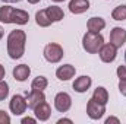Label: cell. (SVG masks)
<instances>
[{
    "label": "cell",
    "mask_w": 126,
    "mask_h": 124,
    "mask_svg": "<svg viewBox=\"0 0 126 124\" xmlns=\"http://www.w3.org/2000/svg\"><path fill=\"white\" fill-rule=\"evenodd\" d=\"M93 98H94L95 101H98V102H101V104L106 105V104L109 102V93H107V89L103 88V86H98V88L94 91V93H93Z\"/></svg>",
    "instance_id": "obj_19"
},
{
    "label": "cell",
    "mask_w": 126,
    "mask_h": 124,
    "mask_svg": "<svg viewBox=\"0 0 126 124\" xmlns=\"http://www.w3.org/2000/svg\"><path fill=\"white\" fill-rule=\"evenodd\" d=\"M47 85H48L47 77H44V76H38V77H35V79L32 80L31 88L32 89H37V91H44V89L47 88Z\"/></svg>",
    "instance_id": "obj_20"
},
{
    "label": "cell",
    "mask_w": 126,
    "mask_h": 124,
    "mask_svg": "<svg viewBox=\"0 0 126 124\" xmlns=\"http://www.w3.org/2000/svg\"><path fill=\"white\" fill-rule=\"evenodd\" d=\"M63 48L56 42L47 44L44 48V59L48 63H59L63 59Z\"/></svg>",
    "instance_id": "obj_4"
},
{
    "label": "cell",
    "mask_w": 126,
    "mask_h": 124,
    "mask_svg": "<svg viewBox=\"0 0 126 124\" xmlns=\"http://www.w3.org/2000/svg\"><path fill=\"white\" fill-rule=\"evenodd\" d=\"M75 72H76L75 66H72V64H63V66H60L56 70V76H57L59 80H64L66 82V80H69V79H72L75 76Z\"/></svg>",
    "instance_id": "obj_12"
},
{
    "label": "cell",
    "mask_w": 126,
    "mask_h": 124,
    "mask_svg": "<svg viewBox=\"0 0 126 124\" xmlns=\"http://www.w3.org/2000/svg\"><path fill=\"white\" fill-rule=\"evenodd\" d=\"M4 74H6V72H4V67H3V66L0 64V80H3Z\"/></svg>",
    "instance_id": "obj_28"
},
{
    "label": "cell",
    "mask_w": 126,
    "mask_h": 124,
    "mask_svg": "<svg viewBox=\"0 0 126 124\" xmlns=\"http://www.w3.org/2000/svg\"><path fill=\"white\" fill-rule=\"evenodd\" d=\"M34 114H35L37 120H40V121H47V120L50 118V115H51V108H50V105L44 101V102H41L40 105H37V107L34 108Z\"/></svg>",
    "instance_id": "obj_11"
},
{
    "label": "cell",
    "mask_w": 126,
    "mask_h": 124,
    "mask_svg": "<svg viewBox=\"0 0 126 124\" xmlns=\"http://www.w3.org/2000/svg\"><path fill=\"white\" fill-rule=\"evenodd\" d=\"M119 91H120V93L123 96H126V79L119 80Z\"/></svg>",
    "instance_id": "obj_25"
},
{
    "label": "cell",
    "mask_w": 126,
    "mask_h": 124,
    "mask_svg": "<svg viewBox=\"0 0 126 124\" xmlns=\"http://www.w3.org/2000/svg\"><path fill=\"white\" fill-rule=\"evenodd\" d=\"M117 77H119V80L126 79V66H119L117 67Z\"/></svg>",
    "instance_id": "obj_24"
},
{
    "label": "cell",
    "mask_w": 126,
    "mask_h": 124,
    "mask_svg": "<svg viewBox=\"0 0 126 124\" xmlns=\"http://www.w3.org/2000/svg\"><path fill=\"white\" fill-rule=\"evenodd\" d=\"M103 44H104V38L100 32L88 31L82 38V47L90 54H97L100 51V48L103 47Z\"/></svg>",
    "instance_id": "obj_3"
},
{
    "label": "cell",
    "mask_w": 126,
    "mask_h": 124,
    "mask_svg": "<svg viewBox=\"0 0 126 124\" xmlns=\"http://www.w3.org/2000/svg\"><path fill=\"white\" fill-rule=\"evenodd\" d=\"M31 4H35V3H38V1H41V0H28Z\"/></svg>",
    "instance_id": "obj_32"
},
{
    "label": "cell",
    "mask_w": 126,
    "mask_h": 124,
    "mask_svg": "<svg viewBox=\"0 0 126 124\" xmlns=\"http://www.w3.org/2000/svg\"><path fill=\"white\" fill-rule=\"evenodd\" d=\"M90 9V1L88 0H70L69 1V10L75 15L85 13Z\"/></svg>",
    "instance_id": "obj_13"
},
{
    "label": "cell",
    "mask_w": 126,
    "mask_h": 124,
    "mask_svg": "<svg viewBox=\"0 0 126 124\" xmlns=\"http://www.w3.org/2000/svg\"><path fill=\"white\" fill-rule=\"evenodd\" d=\"M35 22H37V25L41 26V28H47V26H50V25L53 24L51 19L48 18L46 9H44V10H40V12L35 13Z\"/></svg>",
    "instance_id": "obj_18"
},
{
    "label": "cell",
    "mask_w": 126,
    "mask_h": 124,
    "mask_svg": "<svg viewBox=\"0 0 126 124\" xmlns=\"http://www.w3.org/2000/svg\"><path fill=\"white\" fill-rule=\"evenodd\" d=\"M104 112H106V105H104V104L95 101L94 98H91V99L88 101V104H87V114H88L90 118H93V120H100V118L104 115Z\"/></svg>",
    "instance_id": "obj_5"
},
{
    "label": "cell",
    "mask_w": 126,
    "mask_h": 124,
    "mask_svg": "<svg viewBox=\"0 0 126 124\" xmlns=\"http://www.w3.org/2000/svg\"><path fill=\"white\" fill-rule=\"evenodd\" d=\"M3 35H4V29H3V28L0 26V39L3 38Z\"/></svg>",
    "instance_id": "obj_31"
},
{
    "label": "cell",
    "mask_w": 126,
    "mask_h": 124,
    "mask_svg": "<svg viewBox=\"0 0 126 124\" xmlns=\"http://www.w3.org/2000/svg\"><path fill=\"white\" fill-rule=\"evenodd\" d=\"M10 123V117L6 114V111L0 110V124H9Z\"/></svg>",
    "instance_id": "obj_23"
},
{
    "label": "cell",
    "mask_w": 126,
    "mask_h": 124,
    "mask_svg": "<svg viewBox=\"0 0 126 124\" xmlns=\"http://www.w3.org/2000/svg\"><path fill=\"white\" fill-rule=\"evenodd\" d=\"M125 62H126V51H125Z\"/></svg>",
    "instance_id": "obj_34"
},
{
    "label": "cell",
    "mask_w": 126,
    "mask_h": 124,
    "mask_svg": "<svg viewBox=\"0 0 126 124\" xmlns=\"http://www.w3.org/2000/svg\"><path fill=\"white\" fill-rule=\"evenodd\" d=\"M27 98H24L22 95H13L12 99H10V104H9V108L10 111L15 114V115H21L25 112L27 110Z\"/></svg>",
    "instance_id": "obj_6"
},
{
    "label": "cell",
    "mask_w": 126,
    "mask_h": 124,
    "mask_svg": "<svg viewBox=\"0 0 126 124\" xmlns=\"http://www.w3.org/2000/svg\"><path fill=\"white\" fill-rule=\"evenodd\" d=\"M46 101V95L43 93V91H37V89H32L31 92L27 95V105L28 108L34 110L37 105H40L41 102Z\"/></svg>",
    "instance_id": "obj_10"
},
{
    "label": "cell",
    "mask_w": 126,
    "mask_h": 124,
    "mask_svg": "<svg viewBox=\"0 0 126 124\" xmlns=\"http://www.w3.org/2000/svg\"><path fill=\"white\" fill-rule=\"evenodd\" d=\"M57 123H59V124H63V123H69V124H72V120H69V118H62V120H59Z\"/></svg>",
    "instance_id": "obj_29"
},
{
    "label": "cell",
    "mask_w": 126,
    "mask_h": 124,
    "mask_svg": "<svg viewBox=\"0 0 126 124\" xmlns=\"http://www.w3.org/2000/svg\"><path fill=\"white\" fill-rule=\"evenodd\" d=\"M53 1H56V3H60V1H64V0H53Z\"/></svg>",
    "instance_id": "obj_33"
},
{
    "label": "cell",
    "mask_w": 126,
    "mask_h": 124,
    "mask_svg": "<svg viewBox=\"0 0 126 124\" xmlns=\"http://www.w3.org/2000/svg\"><path fill=\"white\" fill-rule=\"evenodd\" d=\"M87 26H88V31L100 32V31L104 29V26H106V21H104L103 18H100V16H94V18H90Z\"/></svg>",
    "instance_id": "obj_16"
},
{
    "label": "cell",
    "mask_w": 126,
    "mask_h": 124,
    "mask_svg": "<svg viewBox=\"0 0 126 124\" xmlns=\"http://www.w3.org/2000/svg\"><path fill=\"white\" fill-rule=\"evenodd\" d=\"M35 124V118H31V117H25L22 118V124Z\"/></svg>",
    "instance_id": "obj_26"
},
{
    "label": "cell",
    "mask_w": 126,
    "mask_h": 124,
    "mask_svg": "<svg viewBox=\"0 0 126 124\" xmlns=\"http://www.w3.org/2000/svg\"><path fill=\"white\" fill-rule=\"evenodd\" d=\"M110 42H111L116 48L122 47L126 42V29L120 28V26L113 28L111 32H110Z\"/></svg>",
    "instance_id": "obj_9"
},
{
    "label": "cell",
    "mask_w": 126,
    "mask_h": 124,
    "mask_svg": "<svg viewBox=\"0 0 126 124\" xmlns=\"http://www.w3.org/2000/svg\"><path fill=\"white\" fill-rule=\"evenodd\" d=\"M98 54H100L101 62L111 63V62H114V59H116V56H117V48H116L111 42H110V44H103V47L100 48Z\"/></svg>",
    "instance_id": "obj_8"
},
{
    "label": "cell",
    "mask_w": 126,
    "mask_h": 124,
    "mask_svg": "<svg viewBox=\"0 0 126 124\" xmlns=\"http://www.w3.org/2000/svg\"><path fill=\"white\" fill-rule=\"evenodd\" d=\"M111 18L114 21H125L126 19V4L117 6L113 12H111Z\"/></svg>",
    "instance_id": "obj_21"
},
{
    "label": "cell",
    "mask_w": 126,
    "mask_h": 124,
    "mask_svg": "<svg viewBox=\"0 0 126 124\" xmlns=\"http://www.w3.org/2000/svg\"><path fill=\"white\" fill-rule=\"evenodd\" d=\"M110 123H116V124H119L120 121H119V118H116V117H109V118L106 120V124H110Z\"/></svg>",
    "instance_id": "obj_27"
},
{
    "label": "cell",
    "mask_w": 126,
    "mask_h": 124,
    "mask_svg": "<svg viewBox=\"0 0 126 124\" xmlns=\"http://www.w3.org/2000/svg\"><path fill=\"white\" fill-rule=\"evenodd\" d=\"M1 1H4V3H18L21 0H1Z\"/></svg>",
    "instance_id": "obj_30"
},
{
    "label": "cell",
    "mask_w": 126,
    "mask_h": 124,
    "mask_svg": "<svg viewBox=\"0 0 126 124\" xmlns=\"http://www.w3.org/2000/svg\"><path fill=\"white\" fill-rule=\"evenodd\" d=\"M9 95V85L4 80H0V101H4Z\"/></svg>",
    "instance_id": "obj_22"
},
{
    "label": "cell",
    "mask_w": 126,
    "mask_h": 124,
    "mask_svg": "<svg viewBox=\"0 0 126 124\" xmlns=\"http://www.w3.org/2000/svg\"><path fill=\"white\" fill-rule=\"evenodd\" d=\"M30 21V15L25 10L13 9L10 6H1L0 7V22L3 24H16V25H25Z\"/></svg>",
    "instance_id": "obj_2"
},
{
    "label": "cell",
    "mask_w": 126,
    "mask_h": 124,
    "mask_svg": "<svg viewBox=\"0 0 126 124\" xmlns=\"http://www.w3.org/2000/svg\"><path fill=\"white\" fill-rule=\"evenodd\" d=\"M30 74H31V69L27 64H19L13 69V77L18 82H25L30 77Z\"/></svg>",
    "instance_id": "obj_15"
},
{
    "label": "cell",
    "mask_w": 126,
    "mask_h": 124,
    "mask_svg": "<svg viewBox=\"0 0 126 124\" xmlns=\"http://www.w3.org/2000/svg\"><path fill=\"white\" fill-rule=\"evenodd\" d=\"M46 12H47L48 18L51 19V22H60L64 18V13L59 6H50V7L46 9Z\"/></svg>",
    "instance_id": "obj_17"
},
{
    "label": "cell",
    "mask_w": 126,
    "mask_h": 124,
    "mask_svg": "<svg viewBox=\"0 0 126 124\" xmlns=\"http://www.w3.org/2000/svg\"><path fill=\"white\" fill-rule=\"evenodd\" d=\"M54 107L59 112H66L72 107V98L66 92H59L54 98Z\"/></svg>",
    "instance_id": "obj_7"
},
{
    "label": "cell",
    "mask_w": 126,
    "mask_h": 124,
    "mask_svg": "<svg viewBox=\"0 0 126 124\" xmlns=\"http://www.w3.org/2000/svg\"><path fill=\"white\" fill-rule=\"evenodd\" d=\"M25 42L27 35L22 29H15L9 34L7 37V54L10 59L18 60L25 53Z\"/></svg>",
    "instance_id": "obj_1"
},
{
    "label": "cell",
    "mask_w": 126,
    "mask_h": 124,
    "mask_svg": "<svg viewBox=\"0 0 126 124\" xmlns=\"http://www.w3.org/2000/svg\"><path fill=\"white\" fill-rule=\"evenodd\" d=\"M91 83H93V80H91L90 76H81V77L75 79V82H73V89L79 93H84L91 88Z\"/></svg>",
    "instance_id": "obj_14"
}]
</instances>
